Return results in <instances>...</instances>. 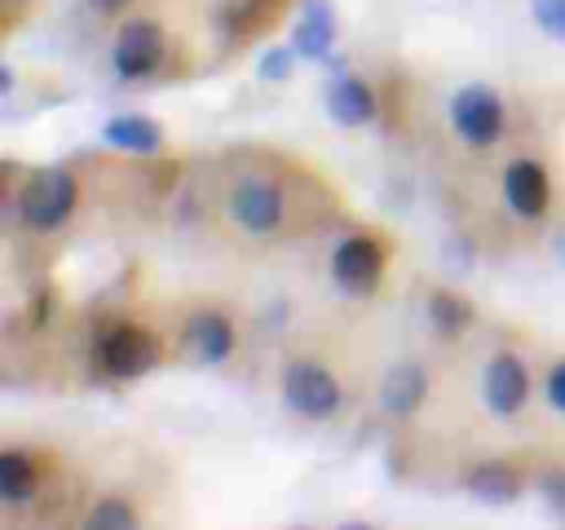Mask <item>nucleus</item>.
I'll use <instances>...</instances> for the list:
<instances>
[{"label": "nucleus", "mask_w": 565, "mask_h": 530, "mask_svg": "<svg viewBox=\"0 0 565 530\" xmlns=\"http://www.w3.org/2000/svg\"><path fill=\"white\" fill-rule=\"evenodd\" d=\"M75 194H79V186H75L71 168H40L18 190V216L31 230H57L75 212Z\"/></svg>", "instance_id": "f257e3e1"}, {"label": "nucleus", "mask_w": 565, "mask_h": 530, "mask_svg": "<svg viewBox=\"0 0 565 530\" xmlns=\"http://www.w3.org/2000/svg\"><path fill=\"white\" fill-rule=\"evenodd\" d=\"M93 362H97V375H110V380H137L146 375L154 362H159V344L146 327H132V322H119L110 327L97 344H93Z\"/></svg>", "instance_id": "f03ea898"}, {"label": "nucleus", "mask_w": 565, "mask_h": 530, "mask_svg": "<svg viewBox=\"0 0 565 530\" xmlns=\"http://www.w3.org/2000/svg\"><path fill=\"white\" fill-rule=\"evenodd\" d=\"M282 398L305 420H327V415L340 411V384H335V375L322 362H309V358H300V362H291L282 371Z\"/></svg>", "instance_id": "7ed1b4c3"}, {"label": "nucleus", "mask_w": 565, "mask_h": 530, "mask_svg": "<svg viewBox=\"0 0 565 530\" xmlns=\"http://www.w3.org/2000/svg\"><path fill=\"white\" fill-rule=\"evenodd\" d=\"M450 124L468 146H490L503 132V102L486 84H468L450 97Z\"/></svg>", "instance_id": "20e7f679"}, {"label": "nucleus", "mask_w": 565, "mask_h": 530, "mask_svg": "<svg viewBox=\"0 0 565 530\" xmlns=\"http://www.w3.org/2000/svg\"><path fill=\"white\" fill-rule=\"evenodd\" d=\"M230 216L247 234H274L282 225V190L269 177H238L230 186Z\"/></svg>", "instance_id": "39448f33"}, {"label": "nucleus", "mask_w": 565, "mask_h": 530, "mask_svg": "<svg viewBox=\"0 0 565 530\" xmlns=\"http://www.w3.org/2000/svg\"><path fill=\"white\" fill-rule=\"evenodd\" d=\"M380 274H384V247L366 234H353L331 252V278L344 292H375Z\"/></svg>", "instance_id": "423d86ee"}, {"label": "nucleus", "mask_w": 565, "mask_h": 530, "mask_svg": "<svg viewBox=\"0 0 565 530\" xmlns=\"http://www.w3.org/2000/svg\"><path fill=\"white\" fill-rule=\"evenodd\" d=\"M110 62L124 80H141L150 75L159 62H163V31L154 22H128L119 35H115V49H110Z\"/></svg>", "instance_id": "0eeeda50"}, {"label": "nucleus", "mask_w": 565, "mask_h": 530, "mask_svg": "<svg viewBox=\"0 0 565 530\" xmlns=\"http://www.w3.org/2000/svg\"><path fill=\"white\" fill-rule=\"evenodd\" d=\"M481 398H486V406H490L494 415H516V411L525 406V398H530V375H525V367H521L512 353L490 358L486 371H481Z\"/></svg>", "instance_id": "6e6552de"}, {"label": "nucleus", "mask_w": 565, "mask_h": 530, "mask_svg": "<svg viewBox=\"0 0 565 530\" xmlns=\"http://www.w3.org/2000/svg\"><path fill=\"white\" fill-rule=\"evenodd\" d=\"M503 199H508V208H512L516 216L539 221V216L547 212V172H543L534 159L508 163V172H503Z\"/></svg>", "instance_id": "1a4fd4ad"}, {"label": "nucleus", "mask_w": 565, "mask_h": 530, "mask_svg": "<svg viewBox=\"0 0 565 530\" xmlns=\"http://www.w3.org/2000/svg\"><path fill=\"white\" fill-rule=\"evenodd\" d=\"M185 349H190L194 362H207V367H212V362H225L230 349H234V327H230V318L216 314V309L190 314V322H185Z\"/></svg>", "instance_id": "9d476101"}, {"label": "nucleus", "mask_w": 565, "mask_h": 530, "mask_svg": "<svg viewBox=\"0 0 565 530\" xmlns=\"http://www.w3.org/2000/svg\"><path fill=\"white\" fill-rule=\"evenodd\" d=\"M335 44V13L327 0H300V18L291 26V49L300 57H327Z\"/></svg>", "instance_id": "9b49d317"}, {"label": "nucleus", "mask_w": 565, "mask_h": 530, "mask_svg": "<svg viewBox=\"0 0 565 530\" xmlns=\"http://www.w3.org/2000/svg\"><path fill=\"white\" fill-rule=\"evenodd\" d=\"M327 110H331L335 124L358 128V124H366L375 115V93L358 75H335L331 88H327Z\"/></svg>", "instance_id": "f8f14e48"}, {"label": "nucleus", "mask_w": 565, "mask_h": 530, "mask_svg": "<svg viewBox=\"0 0 565 530\" xmlns=\"http://www.w3.org/2000/svg\"><path fill=\"white\" fill-rule=\"evenodd\" d=\"M424 393H428V375H424V367H415V362H397V367H388V375H384L380 402H384L388 415H411V411L424 402Z\"/></svg>", "instance_id": "ddd939ff"}, {"label": "nucleus", "mask_w": 565, "mask_h": 530, "mask_svg": "<svg viewBox=\"0 0 565 530\" xmlns=\"http://www.w3.org/2000/svg\"><path fill=\"white\" fill-rule=\"evenodd\" d=\"M106 141L115 150H128V155H154L163 146V132L154 119H141V115H119L106 124Z\"/></svg>", "instance_id": "4468645a"}, {"label": "nucleus", "mask_w": 565, "mask_h": 530, "mask_svg": "<svg viewBox=\"0 0 565 530\" xmlns=\"http://www.w3.org/2000/svg\"><path fill=\"white\" fill-rule=\"evenodd\" d=\"M468 490H472L481 504H512V499L521 495V477H516V468L490 459V464H477V468L468 473Z\"/></svg>", "instance_id": "2eb2a0df"}, {"label": "nucleus", "mask_w": 565, "mask_h": 530, "mask_svg": "<svg viewBox=\"0 0 565 530\" xmlns=\"http://www.w3.org/2000/svg\"><path fill=\"white\" fill-rule=\"evenodd\" d=\"M35 495V464L26 451H4L0 455V499L4 504H26Z\"/></svg>", "instance_id": "dca6fc26"}, {"label": "nucleus", "mask_w": 565, "mask_h": 530, "mask_svg": "<svg viewBox=\"0 0 565 530\" xmlns=\"http://www.w3.org/2000/svg\"><path fill=\"white\" fill-rule=\"evenodd\" d=\"M428 318H433V327H437L441 336H459V331L472 322V305L459 300L455 292H433V296H428Z\"/></svg>", "instance_id": "f3484780"}, {"label": "nucleus", "mask_w": 565, "mask_h": 530, "mask_svg": "<svg viewBox=\"0 0 565 530\" xmlns=\"http://www.w3.org/2000/svg\"><path fill=\"white\" fill-rule=\"evenodd\" d=\"M132 526H137V512L124 499H102L88 512V530H132Z\"/></svg>", "instance_id": "a211bd4d"}, {"label": "nucleus", "mask_w": 565, "mask_h": 530, "mask_svg": "<svg viewBox=\"0 0 565 530\" xmlns=\"http://www.w3.org/2000/svg\"><path fill=\"white\" fill-rule=\"evenodd\" d=\"M530 9H534V22L552 40H565V0H530Z\"/></svg>", "instance_id": "6ab92c4d"}, {"label": "nucleus", "mask_w": 565, "mask_h": 530, "mask_svg": "<svg viewBox=\"0 0 565 530\" xmlns=\"http://www.w3.org/2000/svg\"><path fill=\"white\" fill-rule=\"evenodd\" d=\"M291 62H296V49L274 44V49H265V53H260L256 71H260V80H287V75H291Z\"/></svg>", "instance_id": "aec40b11"}, {"label": "nucleus", "mask_w": 565, "mask_h": 530, "mask_svg": "<svg viewBox=\"0 0 565 530\" xmlns=\"http://www.w3.org/2000/svg\"><path fill=\"white\" fill-rule=\"evenodd\" d=\"M547 402H552L556 411H565V362H556L552 375H547Z\"/></svg>", "instance_id": "412c9836"}, {"label": "nucleus", "mask_w": 565, "mask_h": 530, "mask_svg": "<svg viewBox=\"0 0 565 530\" xmlns=\"http://www.w3.org/2000/svg\"><path fill=\"white\" fill-rule=\"evenodd\" d=\"M543 490H547L552 508H565V473H547L543 477Z\"/></svg>", "instance_id": "4be33fe9"}, {"label": "nucleus", "mask_w": 565, "mask_h": 530, "mask_svg": "<svg viewBox=\"0 0 565 530\" xmlns=\"http://www.w3.org/2000/svg\"><path fill=\"white\" fill-rule=\"evenodd\" d=\"M97 4H102V9H119L124 0H97Z\"/></svg>", "instance_id": "5701e85b"}, {"label": "nucleus", "mask_w": 565, "mask_h": 530, "mask_svg": "<svg viewBox=\"0 0 565 530\" xmlns=\"http://www.w3.org/2000/svg\"><path fill=\"white\" fill-rule=\"evenodd\" d=\"M256 4H274V0H256Z\"/></svg>", "instance_id": "b1692460"}, {"label": "nucleus", "mask_w": 565, "mask_h": 530, "mask_svg": "<svg viewBox=\"0 0 565 530\" xmlns=\"http://www.w3.org/2000/svg\"><path fill=\"white\" fill-rule=\"evenodd\" d=\"M9 4H18V0H9Z\"/></svg>", "instance_id": "393cba45"}]
</instances>
